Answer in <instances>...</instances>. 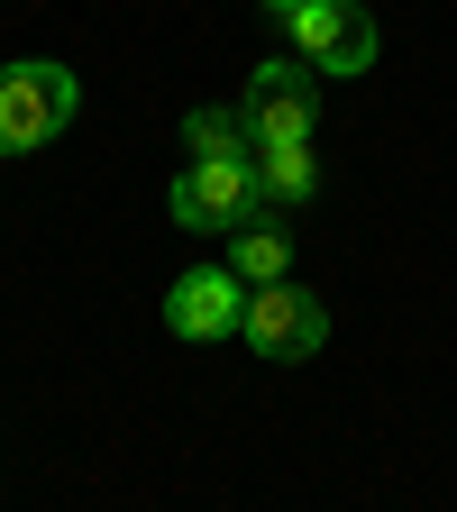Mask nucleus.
<instances>
[{"label": "nucleus", "instance_id": "8", "mask_svg": "<svg viewBox=\"0 0 457 512\" xmlns=\"http://www.w3.org/2000/svg\"><path fill=\"white\" fill-rule=\"evenodd\" d=\"M256 192H266V211H302L311 192H320V156H311V138H293V147H256Z\"/></svg>", "mask_w": 457, "mask_h": 512}, {"label": "nucleus", "instance_id": "2", "mask_svg": "<svg viewBox=\"0 0 457 512\" xmlns=\"http://www.w3.org/2000/svg\"><path fill=\"white\" fill-rule=\"evenodd\" d=\"M238 339L266 357V366H302L330 348V302H320L311 284H247V311H238Z\"/></svg>", "mask_w": 457, "mask_h": 512}, {"label": "nucleus", "instance_id": "9", "mask_svg": "<svg viewBox=\"0 0 457 512\" xmlns=\"http://www.w3.org/2000/svg\"><path fill=\"white\" fill-rule=\"evenodd\" d=\"M183 147H192V156H256L238 101H202V110H183Z\"/></svg>", "mask_w": 457, "mask_h": 512}, {"label": "nucleus", "instance_id": "6", "mask_svg": "<svg viewBox=\"0 0 457 512\" xmlns=\"http://www.w3.org/2000/svg\"><path fill=\"white\" fill-rule=\"evenodd\" d=\"M238 311H247V284L229 266H192L165 284V330L192 339V348H211V339H238Z\"/></svg>", "mask_w": 457, "mask_h": 512}, {"label": "nucleus", "instance_id": "1", "mask_svg": "<svg viewBox=\"0 0 457 512\" xmlns=\"http://www.w3.org/2000/svg\"><path fill=\"white\" fill-rule=\"evenodd\" d=\"M74 110H83L74 64H55V55L0 64V156H37V147H55Z\"/></svg>", "mask_w": 457, "mask_h": 512}, {"label": "nucleus", "instance_id": "4", "mask_svg": "<svg viewBox=\"0 0 457 512\" xmlns=\"http://www.w3.org/2000/svg\"><path fill=\"white\" fill-rule=\"evenodd\" d=\"M284 37H293V55L311 64V74H366L375 46H384V28H375L366 0H293Z\"/></svg>", "mask_w": 457, "mask_h": 512}, {"label": "nucleus", "instance_id": "7", "mask_svg": "<svg viewBox=\"0 0 457 512\" xmlns=\"http://www.w3.org/2000/svg\"><path fill=\"white\" fill-rule=\"evenodd\" d=\"M229 275H238V284H284V275H293V229H284L275 211L238 220V229H229Z\"/></svg>", "mask_w": 457, "mask_h": 512}, {"label": "nucleus", "instance_id": "5", "mask_svg": "<svg viewBox=\"0 0 457 512\" xmlns=\"http://www.w3.org/2000/svg\"><path fill=\"white\" fill-rule=\"evenodd\" d=\"M238 119H247L256 147H293V138H311V128H320V83H311V64H302V55L256 64V74L238 83Z\"/></svg>", "mask_w": 457, "mask_h": 512}, {"label": "nucleus", "instance_id": "3", "mask_svg": "<svg viewBox=\"0 0 457 512\" xmlns=\"http://www.w3.org/2000/svg\"><path fill=\"white\" fill-rule=\"evenodd\" d=\"M165 211H174V229H238V220H256L266 211V192H256V156H183L174 165V183H165Z\"/></svg>", "mask_w": 457, "mask_h": 512}, {"label": "nucleus", "instance_id": "10", "mask_svg": "<svg viewBox=\"0 0 457 512\" xmlns=\"http://www.w3.org/2000/svg\"><path fill=\"white\" fill-rule=\"evenodd\" d=\"M266 10H275V19H284V10H293V0H266Z\"/></svg>", "mask_w": 457, "mask_h": 512}]
</instances>
